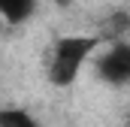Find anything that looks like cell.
Instances as JSON below:
<instances>
[{"instance_id": "obj_6", "label": "cell", "mask_w": 130, "mask_h": 127, "mask_svg": "<svg viewBox=\"0 0 130 127\" xmlns=\"http://www.w3.org/2000/svg\"><path fill=\"white\" fill-rule=\"evenodd\" d=\"M55 6H61V9H67V6H73V0H52Z\"/></svg>"}, {"instance_id": "obj_2", "label": "cell", "mask_w": 130, "mask_h": 127, "mask_svg": "<svg viewBox=\"0 0 130 127\" xmlns=\"http://www.w3.org/2000/svg\"><path fill=\"white\" fill-rule=\"evenodd\" d=\"M94 76L106 88H127L130 85V39L100 45L94 55Z\"/></svg>"}, {"instance_id": "obj_7", "label": "cell", "mask_w": 130, "mask_h": 127, "mask_svg": "<svg viewBox=\"0 0 130 127\" xmlns=\"http://www.w3.org/2000/svg\"><path fill=\"white\" fill-rule=\"evenodd\" d=\"M127 124H130V115H127Z\"/></svg>"}, {"instance_id": "obj_3", "label": "cell", "mask_w": 130, "mask_h": 127, "mask_svg": "<svg viewBox=\"0 0 130 127\" xmlns=\"http://www.w3.org/2000/svg\"><path fill=\"white\" fill-rule=\"evenodd\" d=\"M36 6H39L36 0H0V21L9 27L27 24L36 15Z\"/></svg>"}, {"instance_id": "obj_5", "label": "cell", "mask_w": 130, "mask_h": 127, "mask_svg": "<svg viewBox=\"0 0 130 127\" xmlns=\"http://www.w3.org/2000/svg\"><path fill=\"white\" fill-rule=\"evenodd\" d=\"M0 127H42L24 106H0Z\"/></svg>"}, {"instance_id": "obj_1", "label": "cell", "mask_w": 130, "mask_h": 127, "mask_svg": "<svg viewBox=\"0 0 130 127\" xmlns=\"http://www.w3.org/2000/svg\"><path fill=\"white\" fill-rule=\"evenodd\" d=\"M100 36L97 33H64L58 36L42 58V73L52 88H73L82 76L88 61L100 52Z\"/></svg>"}, {"instance_id": "obj_4", "label": "cell", "mask_w": 130, "mask_h": 127, "mask_svg": "<svg viewBox=\"0 0 130 127\" xmlns=\"http://www.w3.org/2000/svg\"><path fill=\"white\" fill-rule=\"evenodd\" d=\"M97 36L103 45H109V42H121V39H127L130 36V12H112L103 24L97 27Z\"/></svg>"}]
</instances>
